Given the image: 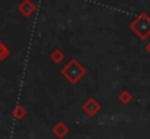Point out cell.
I'll return each mask as SVG.
<instances>
[{"mask_svg": "<svg viewBox=\"0 0 150 139\" xmlns=\"http://www.w3.org/2000/svg\"><path fill=\"white\" fill-rule=\"evenodd\" d=\"M118 100H119V103H122L124 105H128V104L132 101V94L128 92V91H122V92L118 95Z\"/></svg>", "mask_w": 150, "mask_h": 139, "instance_id": "5", "label": "cell"}, {"mask_svg": "<svg viewBox=\"0 0 150 139\" xmlns=\"http://www.w3.org/2000/svg\"><path fill=\"white\" fill-rule=\"evenodd\" d=\"M129 28L137 34L140 40H146L150 37V16L147 13H140L129 25Z\"/></svg>", "mask_w": 150, "mask_h": 139, "instance_id": "2", "label": "cell"}, {"mask_svg": "<svg viewBox=\"0 0 150 139\" xmlns=\"http://www.w3.org/2000/svg\"><path fill=\"white\" fill-rule=\"evenodd\" d=\"M86 73H87L86 67H84L77 59H71L69 63L65 64L63 69H62V75H63V78H65L68 82H71V84H77V82H80L81 78H83Z\"/></svg>", "mask_w": 150, "mask_h": 139, "instance_id": "1", "label": "cell"}, {"mask_svg": "<svg viewBox=\"0 0 150 139\" xmlns=\"http://www.w3.org/2000/svg\"><path fill=\"white\" fill-rule=\"evenodd\" d=\"M52 59H53L54 63H59V61L63 60V53H62L60 50H54V51L52 53Z\"/></svg>", "mask_w": 150, "mask_h": 139, "instance_id": "6", "label": "cell"}, {"mask_svg": "<svg viewBox=\"0 0 150 139\" xmlns=\"http://www.w3.org/2000/svg\"><path fill=\"white\" fill-rule=\"evenodd\" d=\"M100 108H102L100 103H99L97 100H94V98H88V100L83 104L84 113H86L87 116H90V117H94V116L100 111Z\"/></svg>", "mask_w": 150, "mask_h": 139, "instance_id": "3", "label": "cell"}, {"mask_svg": "<svg viewBox=\"0 0 150 139\" xmlns=\"http://www.w3.org/2000/svg\"><path fill=\"white\" fill-rule=\"evenodd\" d=\"M52 132H53V135L56 136V138H59V139H63L68 133H69V127L63 123V122H59V123H56L54 126H53V129H52Z\"/></svg>", "mask_w": 150, "mask_h": 139, "instance_id": "4", "label": "cell"}, {"mask_svg": "<svg viewBox=\"0 0 150 139\" xmlns=\"http://www.w3.org/2000/svg\"><path fill=\"white\" fill-rule=\"evenodd\" d=\"M146 50H147V53H150V43H147V45H146Z\"/></svg>", "mask_w": 150, "mask_h": 139, "instance_id": "7", "label": "cell"}]
</instances>
